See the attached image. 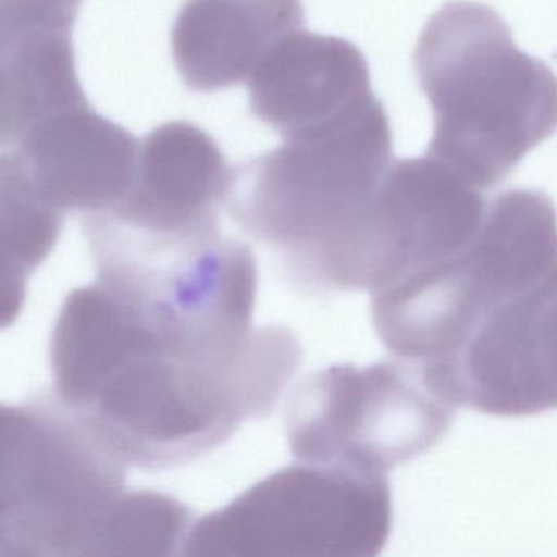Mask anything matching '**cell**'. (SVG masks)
Here are the masks:
<instances>
[{"mask_svg":"<svg viewBox=\"0 0 557 557\" xmlns=\"http://www.w3.org/2000/svg\"><path fill=\"white\" fill-rule=\"evenodd\" d=\"M391 521L387 474L298 461L191 524L182 554L373 557Z\"/></svg>","mask_w":557,"mask_h":557,"instance_id":"8992f818","label":"cell"},{"mask_svg":"<svg viewBox=\"0 0 557 557\" xmlns=\"http://www.w3.org/2000/svg\"><path fill=\"white\" fill-rule=\"evenodd\" d=\"M53 397L126 466L168 471L270 416L301 367L289 327L243 358L162 347L99 282L67 295L50 345Z\"/></svg>","mask_w":557,"mask_h":557,"instance_id":"6da1fadb","label":"cell"},{"mask_svg":"<svg viewBox=\"0 0 557 557\" xmlns=\"http://www.w3.org/2000/svg\"><path fill=\"white\" fill-rule=\"evenodd\" d=\"M456 409L429 364L394 355L305 377L286 399L283 426L298 461L387 474L435 446Z\"/></svg>","mask_w":557,"mask_h":557,"instance_id":"5b68a950","label":"cell"},{"mask_svg":"<svg viewBox=\"0 0 557 557\" xmlns=\"http://www.w3.org/2000/svg\"><path fill=\"white\" fill-rule=\"evenodd\" d=\"M446 374L459 407L495 417L557 409V272L495 308Z\"/></svg>","mask_w":557,"mask_h":557,"instance_id":"52a82bcc","label":"cell"},{"mask_svg":"<svg viewBox=\"0 0 557 557\" xmlns=\"http://www.w3.org/2000/svg\"><path fill=\"white\" fill-rule=\"evenodd\" d=\"M416 71L435 119L426 154L482 191L557 129V77L518 50L485 5L453 2L436 12Z\"/></svg>","mask_w":557,"mask_h":557,"instance_id":"3957f363","label":"cell"},{"mask_svg":"<svg viewBox=\"0 0 557 557\" xmlns=\"http://www.w3.org/2000/svg\"><path fill=\"white\" fill-rule=\"evenodd\" d=\"M0 557L181 554L187 505L128 491L125 462L54 397L2 407Z\"/></svg>","mask_w":557,"mask_h":557,"instance_id":"7a4b0ae2","label":"cell"},{"mask_svg":"<svg viewBox=\"0 0 557 557\" xmlns=\"http://www.w3.org/2000/svg\"><path fill=\"white\" fill-rule=\"evenodd\" d=\"M556 272L553 201L505 191L458 252L371 295L374 331L396 357L445 363L488 312Z\"/></svg>","mask_w":557,"mask_h":557,"instance_id":"277c9868","label":"cell"}]
</instances>
